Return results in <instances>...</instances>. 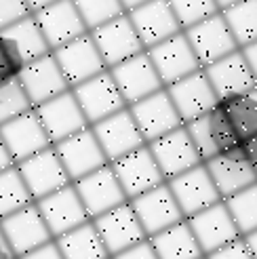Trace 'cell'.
<instances>
[{
	"instance_id": "1",
	"label": "cell",
	"mask_w": 257,
	"mask_h": 259,
	"mask_svg": "<svg viewBox=\"0 0 257 259\" xmlns=\"http://www.w3.org/2000/svg\"><path fill=\"white\" fill-rule=\"evenodd\" d=\"M110 166L118 179L126 200H133V198L141 196V194L166 184V179H164L162 171L158 169V162L154 160L148 144L128 152L126 156H122L118 160L110 162Z\"/></svg>"
},
{
	"instance_id": "2",
	"label": "cell",
	"mask_w": 257,
	"mask_h": 259,
	"mask_svg": "<svg viewBox=\"0 0 257 259\" xmlns=\"http://www.w3.org/2000/svg\"><path fill=\"white\" fill-rule=\"evenodd\" d=\"M128 112H131L141 137L146 139V144H152V141L160 139L162 135L184 126L182 116H179L175 103L171 101L169 93H166V89H160L150 97L133 103Z\"/></svg>"
},
{
	"instance_id": "3",
	"label": "cell",
	"mask_w": 257,
	"mask_h": 259,
	"mask_svg": "<svg viewBox=\"0 0 257 259\" xmlns=\"http://www.w3.org/2000/svg\"><path fill=\"white\" fill-rule=\"evenodd\" d=\"M184 34H186L188 42L202 68H207L211 63L224 59L226 55L238 51V45L228 28L222 11L211 15L209 19L184 30Z\"/></svg>"
},
{
	"instance_id": "4",
	"label": "cell",
	"mask_w": 257,
	"mask_h": 259,
	"mask_svg": "<svg viewBox=\"0 0 257 259\" xmlns=\"http://www.w3.org/2000/svg\"><path fill=\"white\" fill-rule=\"evenodd\" d=\"M91 222L97 230L101 242H104V247L108 249L110 257L148 240L131 202H124V204L116 206V209L91 219Z\"/></svg>"
},
{
	"instance_id": "5",
	"label": "cell",
	"mask_w": 257,
	"mask_h": 259,
	"mask_svg": "<svg viewBox=\"0 0 257 259\" xmlns=\"http://www.w3.org/2000/svg\"><path fill=\"white\" fill-rule=\"evenodd\" d=\"M0 230H3L9 247L17 259L53 240L36 202L23 206V209H19L17 213H13L5 219H0Z\"/></svg>"
},
{
	"instance_id": "6",
	"label": "cell",
	"mask_w": 257,
	"mask_h": 259,
	"mask_svg": "<svg viewBox=\"0 0 257 259\" xmlns=\"http://www.w3.org/2000/svg\"><path fill=\"white\" fill-rule=\"evenodd\" d=\"M36 206H38V211H40L53 240L59 238L61 234H68V232L76 230L87 222H91V217H89L78 192H76V188L72 184L53 192V194H49V196H45L40 200H36Z\"/></svg>"
},
{
	"instance_id": "7",
	"label": "cell",
	"mask_w": 257,
	"mask_h": 259,
	"mask_svg": "<svg viewBox=\"0 0 257 259\" xmlns=\"http://www.w3.org/2000/svg\"><path fill=\"white\" fill-rule=\"evenodd\" d=\"M15 166H17L19 175L23 177L25 186H28L34 202L72 184L61 160H59L55 146L34 154V156L25 158L23 162H19Z\"/></svg>"
},
{
	"instance_id": "8",
	"label": "cell",
	"mask_w": 257,
	"mask_h": 259,
	"mask_svg": "<svg viewBox=\"0 0 257 259\" xmlns=\"http://www.w3.org/2000/svg\"><path fill=\"white\" fill-rule=\"evenodd\" d=\"M186 222H188L192 234H194L204 257L211 255L217 249L226 247L230 242L242 238L224 200L196 213V215L188 217Z\"/></svg>"
},
{
	"instance_id": "9",
	"label": "cell",
	"mask_w": 257,
	"mask_h": 259,
	"mask_svg": "<svg viewBox=\"0 0 257 259\" xmlns=\"http://www.w3.org/2000/svg\"><path fill=\"white\" fill-rule=\"evenodd\" d=\"M55 150L72 184L82 179L84 175L101 169V166L110 164L91 126H87L80 133L55 144Z\"/></svg>"
},
{
	"instance_id": "10",
	"label": "cell",
	"mask_w": 257,
	"mask_h": 259,
	"mask_svg": "<svg viewBox=\"0 0 257 259\" xmlns=\"http://www.w3.org/2000/svg\"><path fill=\"white\" fill-rule=\"evenodd\" d=\"M89 34H91L99 55L106 61L108 68H114L126 59L144 53V45H141L131 21H128L126 13L104 25H99V28L91 30Z\"/></svg>"
},
{
	"instance_id": "11",
	"label": "cell",
	"mask_w": 257,
	"mask_h": 259,
	"mask_svg": "<svg viewBox=\"0 0 257 259\" xmlns=\"http://www.w3.org/2000/svg\"><path fill=\"white\" fill-rule=\"evenodd\" d=\"M166 186L173 192V196L186 219L204 211V209H209V206H213L217 202H222L220 192H217L204 164H198L194 169L169 179Z\"/></svg>"
},
{
	"instance_id": "12",
	"label": "cell",
	"mask_w": 257,
	"mask_h": 259,
	"mask_svg": "<svg viewBox=\"0 0 257 259\" xmlns=\"http://www.w3.org/2000/svg\"><path fill=\"white\" fill-rule=\"evenodd\" d=\"M51 53L55 55V59H57L59 68H61L70 87H78L87 80H91L95 76L104 74L108 68L106 61L99 55L91 34L76 38V40L51 51Z\"/></svg>"
},
{
	"instance_id": "13",
	"label": "cell",
	"mask_w": 257,
	"mask_h": 259,
	"mask_svg": "<svg viewBox=\"0 0 257 259\" xmlns=\"http://www.w3.org/2000/svg\"><path fill=\"white\" fill-rule=\"evenodd\" d=\"M72 93H74L76 101H78L84 118L89 120V126L124 110V106H126V101L120 95L110 70H106L104 74H99L95 78L87 80L78 87H74Z\"/></svg>"
},
{
	"instance_id": "14",
	"label": "cell",
	"mask_w": 257,
	"mask_h": 259,
	"mask_svg": "<svg viewBox=\"0 0 257 259\" xmlns=\"http://www.w3.org/2000/svg\"><path fill=\"white\" fill-rule=\"evenodd\" d=\"M128 202H131L133 211H135L148 238L156 236L158 232L186 219L182 209H179L177 200H175V196H173V192L169 190L166 184L141 194V196L128 200Z\"/></svg>"
},
{
	"instance_id": "15",
	"label": "cell",
	"mask_w": 257,
	"mask_h": 259,
	"mask_svg": "<svg viewBox=\"0 0 257 259\" xmlns=\"http://www.w3.org/2000/svg\"><path fill=\"white\" fill-rule=\"evenodd\" d=\"M148 148L166 181L202 164V158L192 137L188 135L186 126H179L175 131L162 135L160 139L148 144Z\"/></svg>"
},
{
	"instance_id": "16",
	"label": "cell",
	"mask_w": 257,
	"mask_h": 259,
	"mask_svg": "<svg viewBox=\"0 0 257 259\" xmlns=\"http://www.w3.org/2000/svg\"><path fill=\"white\" fill-rule=\"evenodd\" d=\"M146 53L152 59L162 84H166V87L186 78V76H190V74L198 72V70H202V66L198 63V59H196L194 51H192L184 32L166 38L164 42L148 49Z\"/></svg>"
},
{
	"instance_id": "17",
	"label": "cell",
	"mask_w": 257,
	"mask_h": 259,
	"mask_svg": "<svg viewBox=\"0 0 257 259\" xmlns=\"http://www.w3.org/2000/svg\"><path fill=\"white\" fill-rule=\"evenodd\" d=\"M0 137H3L5 146L15 164H19L25 158H30L34 154L53 146L40 118H38L36 110H30V112L17 116V118L0 124Z\"/></svg>"
},
{
	"instance_id": "18",
	"label": "cell",
	"mask_w": 257,
	"mask_h": 259,
	"mask_svg": "<svg viewBox=\"0 0 257 259\" xmlns=\"http://www.w3.org/2000/svg\"><path fill=\"white\" fill-rule=\"evenodd\" d=\"M34 110L53 146L76 133H80L82 128L89 126V120L84 118V114L72 91H66V93L40 103Z\"/></svg>"
},
{
	"instance_id": "19",
	"label": "cell",
	"mask_w": 257,
	"mask_h": 259,
	"mask_svg": "<svg viewBox=\"0 0 257 259\" xmlns=\"http://www.w3.org/2000/svg\"><path fill=\"white\" fill-rule=\"evenodd\" d=\"M126 17L135 28L144 49H152L182 32V25H179L169 0H148L146 5L128 11Z\"/></svg>"
},
{
	"instance_id": "20",
	"label": "cell",
	"mask_w": 257,
	"mask_h": 259,
	"mask_svg": "<svg viewBox=\"0 0 257 259\" xmlns=\"http://www.w3.org/2000/svg\"><path fill=\"white\" fill-rule=\"evenodd\" d=\"M72 186L76 188V192H78V196H80V200H82L84 209L91 219L128 202L110 164L84 175L82 179L74 181Z\"/></svg>"
},
{
	"instance_id": "21",
	"label": "cell",
	"mask_w": 257,
	"mask_h": 259,
	"mask_svg": "<svg viewBox=\"0 0 257 259\" xmlns=\"http://www.w3.org/2000/svg\"><path fill=\"white\" fill-rule=\"evenodd\" d=\"M91 128L99 141L101 150L106 154L108 162H114V160L126 156L128 152L146 146V139L141 137L133 116L126 108L91 124Z\"/></svg>"
},
{
	"instance_id": "22",
	"label": "cell",
	"mask_w": 257,
	"mask_h": 259,
	"mask_svg": "<svg viewBox=\"0 0 257 259\" xmlns=\"http://www.w3.org/2000/svg\"><path fill=\"white\" fill-rule=\"evenodd\" d=\"M34 19L40 25L42 36L51 51L87 34V25L78 9H76L74 0H57V3L45 7L42 11L34 13Z\"/></svg>"
},
{
	"instance_id": "23",
	"label": "cell",
	"mask_w": 257,
	"mask_h": 259,
	"mask_svg": "<svg viewBox=\"0 0 257 259\" xmlns=\"http://www.w3.org/2000/svg\"><path fill=\"white\" fill-rule=\"evenodd\" d=\"M110 74L114 82H116L120 95L131 106L162 89V80L156 68H154L152 59L148 57V53H139L131 59L118 63V66L110 68Z\"/></svg>"
},
{
	"instance_id": "24",
	"label": "cell",
	"mask_w": 257,
	"mask_h": 259,
	"mask_svg": "<svg viewBox=\"0 0 257 259\" xmlns=\"http://www.w3.org/2000/svg\"><path fill=\"white\" fill-rule=\"evenodd\" d=\"M166 93H169L171 101L175 103V108H177L179 116H182L184 124L204 116L217 101H220V97H217V93L213 91L204 70H198L194 74L186 76V78L169 84L166 87Z\"/></svg>"
},
{
	"instance_id": "25",
	"label": "cell",
	"mask_w": 257,
	"mask_h": 259,
	"mask_svg": "<svg viewBox=\"0 0 257 259\" xmlns=\"http://www.w3.org/2000/svg\"><path fill=\"white\" fill-rule=\"evenodd\" d=\"M19 80L28 93L32 106H40V103L53 99L61 93H66L70 89L66 76H63L59 63L55 59L53 53H49L40 59H34L30 63H25L21 74H19Z\"/></svg>"
},
{
	"instance_id": "26",
	"label": "cell",
	"mask_w": 257,
	"mask_h": 259,
	"mask_svg": "<svg viewBox=\"0 0 257 259\" xmlns=\"http://www.w3.org/2000/svg\"><path fill=\"white\" fill-rule=\"evenodd\" d=\"M202 164L207 166V171L213 179L217 192H220L222 200L234 196V194L257 184V173L251 166V162L242 156L240 150L217 154V156L209 158Z\"/></svg>"
},
{
	"instance_id": "27",
	"label": "cell",
	"mask_w": 257,
	"mask_h": 259,
	"mask_svg": "<svg viewBox=\"0 0 257 259\" xmlns=\"http://www.w3.org/2000/svg\"><path fill=\"white\" fill-rule=\"evenodd\" d=\"M202 70L220 99L238 93H249V91L257 89V80L240 49Z\"/></svg>"
},
{
	"instance_id": "28",
	"label": "cell",
	"mask_w": 257,
	"mask_h": 259,
	"mask_svg": "<svg viewBox=\"0 0 257 259\" xmlns=\"http://www.w3.org/2000/svg\"><path fill=\"white\" fill-rule=\"evenodd\" d=\"M217 108L222 110L226 122L230 124L238 148L257 137V89L249 93L222 97L217 101Z\"/></svg>"
},
{
	"instance_id": "29",
	"label": "cell",
	"mask_w": 257,
	"mask_h": 259,
	"mask_svg": "<svg viewBox=\"0 0 257 259\" xmlns=\"http://www.w3.org/2000/svg\"><path fill=\"white\" fill-rule=\"evenodd\" d=\"M158 259H202V251L188 222H179L150 238Z\"/></svg>"
},
{
	"instance_id": "30",
	"label": "cell",
	"mask_w": 257,
	"mask_h": 259,
	"mask_svg": "<svg viewBox=\"0 0 257 259\" xmlns=\"http://www.w3.org/2000/svg\"><path fill=\"white\" fill-rule=\"evenodd\" d=\"M55 244L63 259H112L93 222H87L68 234H61L55 238Z\"/></svg>"
},
{
	"instance_id": "31",
	"label": "cell",
	"mask_w": 257,
	"mask_h": 259,
	"mask_svg": "<svg viewBox=\"0 0 257 259\" xmlns=\"http://www.w3.org/2000/svg\"><path fill=\"white\" fill-rule=\"evenodd\" d=\"M3 34L17 47L19 55L25 63H30L34 59H40V57L51 53V49H49L45 36H42V30H40V25L36 23L34 15L13 23L11 28L3 30Z\"/></svg>"
},
{
	"instance_id": "32",
	"label": "cell",
	"mask_w": 257,
	"mask_h": 259,
	"mask_svg": "<svg viewBox=\"0 0 257 259\" xmlns=\"http://www.w3.org/2000/svg\"><path fill=\"white\" fill-rule=\"evenodd\" d=\"M222 15L238 49L257 40V0H240L230 9L222 11Z\"/></svg>"
},
{
	"instance_id": "33",
	"label": "cell",
	"mask_w": 257,
	"mask_h": 259,
	"mask_svg": "<svg viewBox=\"0 0 257 259\" xmlns=\"http://www.w3.org/2000/svg\"><path fill=\"white\" fill-rule=\"evenodd\" d=\"M34 198L25 186L23 177L19 175L17 166L0 173V219H5L13 213H17L23 206L32 204Z\"/></svg>"
},
{
	"instance_id": "34",
	"label": "cell",
	"mask_w": 257,
	"mask_h": 259,
	"mask_svg": "<svg viewBox=\"0 0 257 259\" xmlns=\"http://www.w3.org/2000/svg\"><path fill=\"white\" fill-rule=\"evenodd\" d=\"M224 202L234 219L240 236H247L257 230V184L226 198Z\"/></svg>"
},
{
	"instance_id": "35",
	"label": "cell",
	"mask_w": 257,
	"mask_h": 259,
	"mask_svg": "<svg viewBox=\"0 0 257 259\" xmlns=\"http://www.w3.org/2000/svg\"><path fill=\"white\" fill-rule=\"evenodd\" d=\"M74 5L89 32L126 13L120 0H74Z\"/></svg>"
},
{
	"instance_id": "36",
	"label": "cell",
	"mask_w": 257,
	"mask_h": 259,
	"mask_svg": "<svg viewBox=\"0 0 257 259\" xmlns=\"http://www.w3.org/2000/svg\"><path fill=\"white\" fill-rule=\"evenodd\" d=\"M30 110H34V106H32L28 93H25L19 76L5 84H0V124L17 118V116L30 112Z\"/></svg>"
},
{
	"instance_id": "37",
	"label": "cell",
	"mask_w": 257,
	"mask_h": 259,
	"mask_svg": "<svg viewBox=\"0 0 257 259\" xmlns=\"http://www.w3.org/2000/svg\"><path fill=\"white\" fill-rule=\"evenodd\" d=\"M169 5L179 25H182V30H188L192 25L209 19L215 13H220L215 0H169Z\"/></svg>"
},
{
	"instance_id": "38",
	"label": "cell",
	"mask_w": 257,
	"mask_h": 259,
	"mask_svg": "<svg viewBox=\"0 0 257 259\" xmlns=\"http://www.w3.org/2000/svg\"><path fill=\"white\" fill-rule=\"evenodd\" d=\"M25 66L17 47L0 32V84H5L13 78H17Z\"/></svg>"
},
{
	"instance_id": "39",
	"label": "cell",
	"mask_w": 257,
	"mask_h": 259,
	"mask_svg": "<svg viewBox=\"0 0 257 259\" xmlns=\"http://www.w3.org/2000/svg\"><path fill=\"white\" fill-rule=\"evenodd\" d=\"M30 15L32 11L25 0H0V32Z\"/></svg>"
},
{
	"instance_id": "40",
	"label": "cell",
	"mask_w": 257,
	"mask_h": 259,
	"mask_svg": "<svg viewBox=\"0 0 257 259\" xmlns=\"http://www.w3.org/2000/svg\"><path fill=\"white\" fill-rule=\"evenodd\" d=\"M204 259H253V255H251V251L247 247V242L242 238H238L234 242L226 244V247L213 251L211 255H207Z\"/></svg>"
},
{
	"instance_id": "41",
	"label": "cell",
	"mask_w": 257,
	"mask_h": 259,
	"mask_svg": "<svg viewBox=\"0 0 257 259\" xmlns=\"http://www.w3.org/2000/svg\"><path fill=\"white\" fill-rule=\"evenodd\" d=\"M112 259H158V255H156V251H154L152 242L148 238V240L135 244V247H131V249H126V251H122L118 255H114Z\"/></svg>"
},
{
	"instance_id": "42",
	"label": "cell",
	"mask_w": 257,
	"mask_h": 259,
	"mask_svg": "<svg viewBox=\"0 0 257 259\" xmlns=\"http://www.w3.org/2000/svg\"><path fill=\"white\" fill-rule=\"evenodd\" d=\"M19 259H63V257H61V253H59V249H57L55 240H51V242L42 244V247H38L36 251L23 255V257H19Z\"/></svg>"
},
{
	"instance_id": "43",
	"label": "cell",
	"mask_w": 257,
	"mask_h": 259,
	"mask_svg": "<svg viewBox=\"0 0 257 259\" xmlns=\"http://www.w3.org/2000/svg\"><path fill=\"white\" fill-rule=\"evenodd\" d=\"M238 150L242 152V156H245L251 162V166H253L255 173H257V137H253L251 141H247V144H242Z\"/></svg>"
},
{
	"instance_id": "44",
	"label": "cell",
	"mask_w": 257,
	"mask_h": 259,
	"mask_svg": "<svg viewBox=\"0 0 257 259\" xmlns=\"http://www.w3.org/2000/svg\"><path fill=\"white\" fill-rule=\"evenodd\" d=\"M240 51H242V55H245L249 68H251V72L255 76V80H257V40L251 42V45H247V47H242Z\"/></svg>"
},
{
	"instance_id": "45",
	"label": "cell",
	"mask_w": 257,
	"mask_h": 259,
	"mask_svg": "<svg viewBox=\"0 0 257 259\" xmlns=\"http://www.w3.org/2000/svg\"><path fill=\"white\" fill-rule=\"evenodd\" d=\"M11 166H15V162H13V158H11V154H9L7 146H5L3 137H0V173L11 169Z\"/></svg>"
},
{
	"instance_id": "46",
	"label": "cell",
	"mask_w": 257,
	"mask_h": 259,
	"mask_svg": "<svg viewBox=\"0 0 257 259\" xmlns=\"http://www.w3.org/2000/svg\"><path fill=\"white\" fill-rule=\"evenodd\" d=\"M0 259H17V257H15V253L11 251L9 242H7L5 234H3V230H0Z\"/></svg>"
},
{
	"instance_id": "47",
	"label": "cell",
	"mask_w": 257,
	"mask_h": 259,
	"mask_svg": "<svg viewBox=\"0 0 257 259\" xmlns=\"http://www.w3.org/2000/svg\"><path fill=\"white\" fill-rule=\"evenodd\" d=\"M25 3H28L30 11H32V15H34V13H38V11H42L45 7H49V5H53V3H57V0H25Z\"/></svg>"
},
{
	"instance_id": "48",
	"label": "cell",
	"mask_w": 257,
	"mask_h": 259,
	"mask_svg": "<svg viewBox=\"0 0 257 259\" xmlns=\"http://www.w3.org/2000/svg\"><path fill=\"white\" fill-rule=\"evenodd\" d=\"M242 240L247 242V247H249V251H251L253 259H257V230H255V232H251V234H247V236H242Z\"/></svg>"
},
{
	"instance_id": "49",
	"label": "cell",
	"mask_w": 257,
	"mask_h": 259,
	"mask_svg": "<svg viewBox=\"0 0 257 259\" xmlns=\"http://www.w3.org/2000/svg\"><path fill=\"white\" fill-rule=\"evenodd\" d=\"M120 3H122L124 11H133V9L141 7V5H146V3H148V0H120Z\"/></svg>"
},
{
	"instance_id": "50",
	"label": "cell",
	"mask_w": 257,
	"mask_h": 259,
	"mask_svg": "<svg viewBox=\"0 0 257 259\" xmlns=\"http://www.w3.org/2000/svg\"><path fill=\"white\" fill-rule=\"evenodd\" d=\"M236 3H240V0H215V5H217V9H220V11H226V9H230Z\"/></svg>"
},
{
	"instance_id": "51",
	"label": "cell",
	"mask_w": 257,
	"mask_h": 259,
	"mask_svg": "<svg viewBox=\"0 0 257 259\" xmlns=\"http://www.w3.org/2000/svg\"><path fill=\"white\" fill-rule=\"evenodd\" d=\"M202 259H204V257H202Z\"/></svg>"
}]
</instances>
